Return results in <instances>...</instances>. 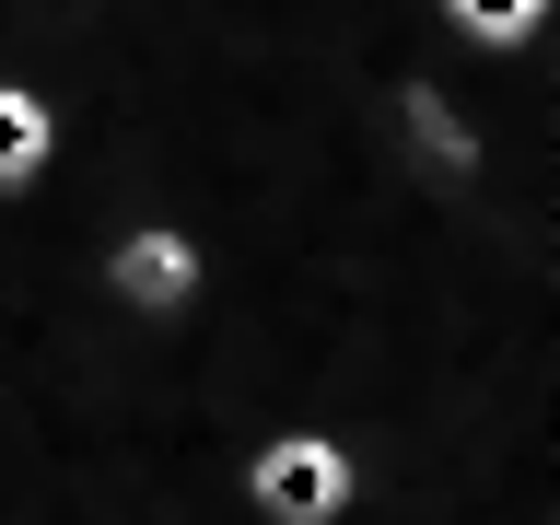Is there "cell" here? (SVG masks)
Segmentation results:
<instances>
[{
  "mask_svg": "<svg viewBox=\"0 0 560 525\" xmlns=\"http://www.w3.org/2000/svg\"><path fill=\"white\" fill-rule=\"evenodd\" d=\"M234 514L245 525H350L362 514V444L327 420H280L234 455Z\"/></svg>",
  "mask_w": 560,
  "mask_h": 525,
  "instance_id": "6da1fadb",
  "label": "cell"
},
{
  "mask_svg": "<svg viewBox=\"0 0 560 525\" xmlns=\"http://www.w3.org/2000/svg\"><path fill=\"white\" fill-rule=\"evenodd\" d=\"M94 304L117 315V327H187V315L210 304V245H199V222L129 210V222L94 245Z\"/></svg>",
  "mask_w": 560,
  "mask_h": 525,
  "instance_id": "7a4b0ae2",
  "label": "cell"
},
{
  "mask_svg": "<svg viewBox=\"0 0 560 525\" xmlns=\"http://www.w3.org/2000/svg\"><path fill=\"white\" fill-rule=\"evenodd\" d=\"M59 152H70V105L0 70V210H12V199H35V187L59 175Z\"/></svg>",
  "mask_w": 560,
  "mask_h": 525,
  "instance_id": "3957f363",
  "label": "cell"
},
{
  "mask_svg": "<svg viewBox=\"0 0 560 525\" xmlns=\"http://www.w3.org/2000/svg\"><path fill=\"white\" fill-rule=\"evenodd\" d=\"M420 12H432V35H444L467 70L514 59V47H537V35L560 24V0H420Z\"/></svg>",
  "mask_w": 560,
  "mask_h": 525,
  "instance_id": "277c9868",
  "label": "cell"
}]
</instances>
